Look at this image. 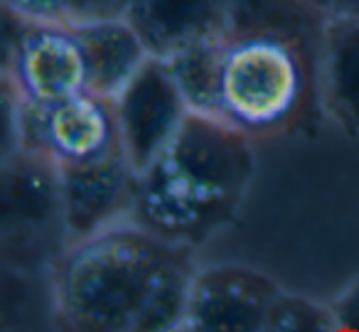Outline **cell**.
Returning <instances> with one entry per match:
<instances>
[{"mask_svg": "<svg viewBox=\"0 0 359 332\" xmlns=\"http://www.w3.org/2000/svg\"><path fill=\"white\" fill-rule=\"evenodd\" d=\"M330 13L310 0H231L217 42V116L254 140L315 138L327 119L323 50Z\"/></svg>", "mask_w": 359, "mask_h": 332, "instance_id": "cell-1", "label": "cell"}, {"mask_svg": "<svg viewBox=\"0 0 359 332\" xmlns=\"http://www.w3.org/2000/svg\"><path fill=\"white\" fill-rule=\"evenodd\" d=\"M197 248L118 222L69 241L52 263V303L76 332L182 330Z\"/></svg>", "mask_w": 359, "mask_h": 332, "instance_id": "cell-2", "label": "cell"}, {"mask_svg": "<svg viewBox=\"0 0 359 332\" xmlns=\"http://www.w3.org/2000/svg\"><path fill=\"white\" fill-rule=\"evenodd\" d=\"M256 140L219 116L190 114L138 175L135 224L200 248L239 214L256 175Z\"/></svg>", "mask_w": 359, "mask_h": 332, "instance_id": "cell-3", "label": "cell"}, {"mask_svg": "<svg viewBox=\"0 0 359 332\" xmlns=\"http://www.w3.org/2000/svg\"><path fill=\"white\" fill-rule=\"evenodd\" d=\"M6 153L25 150L60 170L123 150L116 96L86 89L55 104L32 106L6 86Z\"/></svg>", "mask_w": 359, "mask_h": 332, "instance_id": "cell-4", "label": "cell"}, {"mask_svg": "<svg viewBox=\"0 0 359 332\" xmlns=\"http://www.w3.org/2000/svg\"><path fill=\"white\" fill-rule=\"evenodd\" d=\"M3 84L32 106L91 89L89 60L76 22H22L6 15Z\"/></svg>", "mask_w": 359, "mask_h": 332, "instance_id": "cell-5", "label": "cell"}, {"mask_svg": "<svg viewBox=\"0 0 359 332\" xmlns=\"http://www.w3.org/2000/svg\"><path fill=\"white\" fill-rule=\"evenodd\" d=\"M123 150L143 173L192 114L168 60L148 57L133 79L116 94Z\"/></svg>", "mask_w": 359, "mask_h": 332, "instance_id": "cell-6", "label": "cell"}, {"mask_svg": "<svg viewBox=\"0 0 359 332\" xmlns=\"http://www.w3.org/2000/svg\"><path fill=\"white\" fill-rule=\"evenodd\" d=\"M283 288L244 263L200 266L187 296L182 330L266 332L269 310Z\"/></svg>", "mask_w": 359, "mask_h": 332, "instance_id": "cell-7", "label": "cell"}, {"mask_svg": "<svg viewBox=\"0 0 359 332\" xmlns=\"http://www.w3.org/2000/svg\"><path fill=\"white\" fill-rule=\"evenodd\" d=\"M138 175L126 150L96 163L57 170L67 244L130 219Z\"/></svg>", "mask_w": 359, "mask_h": 332, "instance_id": "cell-8", "label": "cell"}, {"mask_svg": "<svg viewBox=\"0 0 359 332\" xmlns=\"http://www.w3.org/2000/svg\"><path fill=\"white\" fill-rule=\"evenodd\" d=\"M231 0H130L126 20L150 57L170 60L190 47L219 40Z\"/></svg>", "mask_w": 359, "mask_h": 332, "instance_id": "cell-9", "label": "cell"}, {"mask_svg": "<svg viewBox=\"0 0 359 332\" xmlns=\"http://www.w3.org/2000/svg\"><path fill=\"white\" fill-rule=\"evenodd\" d=\"M325 114L347 138L359 140V18L330 13L323 50Z\"/></svg>", "mask_w": 359, "mask_h": 332, "instance_id": "cell-10", "label": "cell"}, {"mask_svg": "<svg viewBox=\"0 0 359 332\" xmlns=\"http://www.w3.org/2000/svg\"><path fill=\"white\" fill-rule=\"evenodd\" d=\"M89 60L91 89L116 96L145 65L148 50L126 18L76 22Z\"/></svg>", "mask_w": 359, "mask_h": 332, "instance_id": "cell-11", "label": "cell"}, {"mask_svg": "<svg viewBox=\"0 0 359 332\" xmlns=\"http://www.w3.org/2000/svg\"><path fill=\"white\" fill-rule=\"evenodd\" d=\"M217 42L219 40L190 47V50L180 52V55L168 60L192 114L217 116V104H219V52H217Z\"/></svg>", "mask_w": 359, "mask_h": 332, "instance_id": "cell-12", "label": "cell"}, {"mask_svg": "<svg viewBox=\"0 0 359 332\" xmlns=\"http://www.w3.org/2000/svg\"><path fill=\"white\" fill-rule=\"evenodd\" d=\"M339 330L330 303H318L293 291H280L266 320V332H330Z\"/></svg>", "mask_w": 359, "mask_h": 332, "instance_id": "cell-13", "label": "cell"}, {"mask_svg": "<svg viewBox=\"0 0 359 332\" xmlns=\"http://www.w3.org/2000/svg\"><path fill=\"white\" fill-rule=\"evenodd\" d=\"M0 3H3V13L6 15L22 22L69 20L67 0H0Z\"/></svg>", "mask_w": 359, "mask_h": 332, "instance_id": "cell-14", "label": "cell"}, {"mask_svg": "<svg viewBox=\"0 0 359 332\" xmlns=\"http://www.w3.org/2000/svg\"><path fill=\"white\" fill-rule=\"evenodd\" d=\"M128 6H130V0H67L72 22L123 18Z\"/></svg>", "mask_w": 359, "mask_h": 332, "instance_id": "cell-15", "label": "cell"}, {"mask_svg": "<svg viewBox=\"0 0 359 332\" xmlns=\"http://www.w3.org/2000/svg\"><path fill=\"white\" fill-rule=\"evenodd\" d=\"M330 307L339 330H359V276L334 300H330Z\"/></svg>", "mask_w": 359, "mask_h": 332, "instance_id": "cell-16", "label": "cell"}, {"mask_svg": "<svg viewBox=\"0 0 359 332\" xmlns=\"http://www.w3.org/2000/svg\"><path fill=\"white\" fill-rule=\"evenodd\" d=\"M332 13H349L359 18V0H337V8Z\"/></svg>", "mask_w": 359, "mask_h": 332, "instance_id": "cell-17", "label": "cell"}, {"mask_svg": "<svg viewBox=\"0 0 359 332\" xmlns=\"http://www.w3.org/2000/svg\"><path fill=\"white\" fill-rule=\"evenodd\" d=\"M313 6H318V8H323V11H327V13H332L334 8H337V0H310Z\"/></svg>", "mask_w": 359, "mask_h": 332, "instance_id": "cell-18", "label": "cell"}]
</instances>
